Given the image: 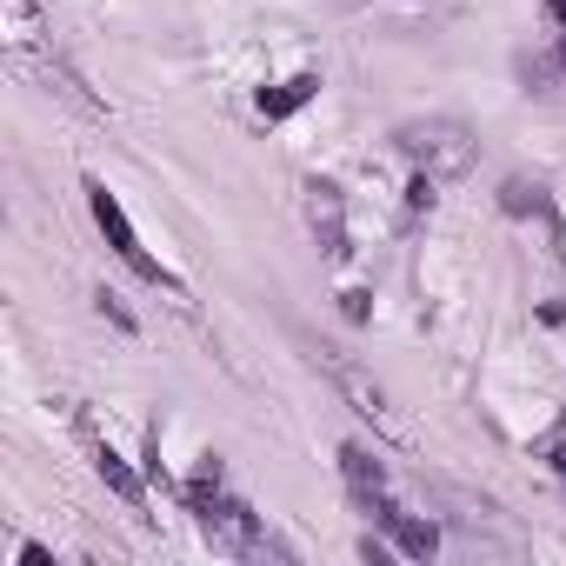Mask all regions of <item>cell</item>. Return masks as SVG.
<instances>
[{
	"instance_id": "6da1fadb",
	"label": "cell",
	"mask_w": 566,
	"mask_h": 566,
	"mask_svg": "<svg viewBox=\"0 0 566 566\" xmlns=\"http://www.w3.org/2000/svg\"><path fill=\"white\" fill-rule=\"evenodd\" d=\"M400 154H407L420 174L447 180V174H467L480 147H473V134H467L460 120H407V127H400Z\"/></svg>"
},
{
	"instance_id": "7a4b0ae2",
	"label": "cell",
	"mask_w": 566,
	"mask_h": 566,
	"mask_svg": "<svg viewBox=\"0 0 566 566\" xmlns=\"http://www.w3.org/2000/svg\"><path fill=\"white\" fill-rule=\"evenodd\" d=\"M314 360H321V374H327V380L340 387V400H347V407H354L360 420H374V427H380L387 440H407V427H400V413L387 407V394H380V387H374V380H367V374H360V367L347 360V354H327V347H321Z\"/></svg>"
},
{
	"instance_id": "3957f363",
	"label": "cell",
	"mask_w": 566,
	"mask_h": 566,
	"mask_svg": "<svg viewBox=\"0 0 566 566\" xmlns=\"http://www.w3.org/2000/svg\"><path fill=\"white\" fill-rule=\"evenodd\" d=\"M87 207H94V220H101L107 247H114V253H120V260H127V266H134L140 280H154V287H174V280L160 273V260H154V253L140 247V233H134V220L120 213V200H114V193H107L101 180H87Z\"/></svg>"
},
{
	"instance_id": "277c9868",
	"label": "cell",
	"mask_w": 566,
	"mask_h": 566,
	"mask_svg": "<svg viewBox=\"0 0 566 566\" xmlns=\"http://www.w3.org/2000/svg\"><path fill=\"white\" fill-rule=\"evenodd\" d=\"M307 227L321 233L327 260H347V207H340L334 180H307Z\"/></svg>"
},
{
	"instance_id": "5b68a950",
	"label": "cell",
	"mask_w": 566,
	"mask_h": 566,
	"mask_svg": "<svg viewBox=\"0 0 566 566\" xmlns=\"http://www.w3.org/2000/svg\"><path fill=\"white\" fill-rule=\"evenodd\" d=\"M340 473H347V486H354V500L367 506V513H387L394 500H387V473H380V460L367 453V447H340Z\"/></svg>"
},
{
	"instance_id": "8992f818",
	"label": "cell",
	"mask_w": 566,
	"mask_h": 566,
	"mask_svg": "<svg viewBox=\"0 0 566 566\" xmlns=\"http://www.w3.org/2000/svg\"><path fill=\"white\" fill-rule=\"evenodd\" d=\"M81 440H87V453H94V473H101V480H107V486H114L127 506H140V480L127 473V460H120V453H114V447H107V440L87 427V420H81Z\"/></svg>"
},
{
	"instance_id": "52a82bcc",
	"label": "cell",
	"mask_w": 566,
	"mask_h": 566,
	"mask_svg": "<svg viewBox=\"0 0 566 566\" xmlns=\"http://www.w3.org/2000/svg\"><path fill=\"white\" fill-rule=\"evenodd\" d=\"M380 526H387V533H394V546H400V553H413V559H427V553L440 546L433 520H413V513H400V506H387V513H380Z\"/></svg>"
},
{
	"instance_id": "ba28073f",
	"label": "cell",
	"mask_w": 566,
	"mask_h": 566,
	"mask_svg": "<svg viewBox=\"0 0 566 566\" xmlns=\"http://www.w3.org/2000/svg\"><path fill=\"white\" fill-rule=\"evenodd\" d=\"M314 87H321L314 74H301V81H287V87H273V94H260V114H266V120H280V114H294L301 101H314Z\"/></svg>"
},
{
	"instance_id": "9c48e42d",
	"label": "cell",
	"mask_w": 566,
	"mask_h": 566,
	"mask_svg": "<svg viewBox=\"0 0 566 566\" xmlns=\"http://www.w3.org/2000/svg\"><path fill=\"white\" fill-rule=\"evenodd\" d=\"M539 453L553 460V473H566V420H559V427H553V433L539 440Z\"/></svg>"
}]
</instances>
